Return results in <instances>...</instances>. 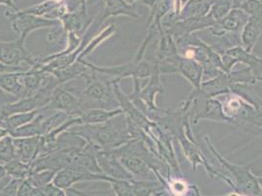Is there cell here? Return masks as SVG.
<instances>
[{"label":"cell","instance_id":"obj_41","mask_svg":"<svg viewBox=\"0 0 262 196\" xmlns=\"http://www.w3.org/2000/svg\"><path fill=\"white\" fill-rule=\"evenodd\" d=\"M129 4H135L137 1H143V0H125Z\"/></svg>","mask_w":262,"mask_h":196},{"label":"cell","instance_id":"obj_12","mask_svg":"<svg viewBox=\"0 0 262 196\" xmlns=\"http://www.w3.org/2000/svg\"><path fill=\"white\" fill-rule=\"evenodd\" d=\"M123 114L121 108L106 110L100 107L89 108L84 110L78 117L80 120V126L82 125H100L107 123L110 120Z\"/></svg>","mask_w":262,"mask_h":196},{"label":"cell","instance_id":"obj_19","mask_svg":"<svg viewBox=\"0 0 262 196\" xmlns=\"http://www.w3.org/2000/svg\"><path fill=\"white\" fill-rule=\"evenodd\" d=\"M120 163L123 165V167L126 169L128 173H130L133 177H141L146 178L150 174L152 167L150 164L147 163L144 159H141L136 156H128L124 155L119 158Z\"/></svg>","mask_w":262,"mask_h":196},{"label":"cell","instance_id":"obj_40","mask_svg":"<svg viewBox=\"0 0 262 196\" xmlns=\"http://www.w3.org/2000/svg\"><path fill=\"white\" fill-rule=\"evenodd\" d=\"M244 1H246V0H234V8H235L236 6H238L242 2H244Z\"/></svg>","mask_w":262,"mask_h":196},{"label":"cell","instance_id":"obj_16","mask_svg":"<svg viewBox=\"0 0 262 196\" xmlns=\"http://www.w3.org/2000/svg\"><path fill=\"white\" fill-rule=\"evenodd\" d=\"M90 73H91V69L83 65L81 62L77 61L73 65L69 66L65 69L56 70V71L51 72L50 75L54 76L61 87L62 85H64L68 82H71L75 79H79V77L86 79Z\"/></svg>","mask_w":262,"mask_h":196},{"label":"cell","instance_id":"obj_14","mask_svg":"<svg viewBox=\"0 0 262 196\" xmlns=\"http://www.w3.org/2000/svg\"><path fill=\"white\" fill-rule=\"evenodd\" d=\"M250 16L239 8H233L231 11L213 27L222 29V32H237L249 22Z\"/></svg>","mask_w":262,"mask_h":196},{"label":"cell","instance_id":"obj_9","mask_svg":"<svg viewBox=\"0 0 262 196\" xmlns=\"http://www.w3.org/2000/svg\"><path fill=\"white\" fill-rule=\"evenodd\" d=\"M15 158L31 164L40 155L44 146L43 135L33 138H13Z\"/></svg>","mask_w":262,"mask_h":196},{"label":"cell","instance_id":"obj_35","mask_svg":"<svg viewBox=\"0 0 262 196\" xmlns=\"http://www.w3.org/2000/svg\"><path fill=\"white\" fill-rule=\"evenodd\" d=\"M86 1L88 0H68V6H69L70 11L77 10V8H79V7L88 8Z\"/></svg>","mask_w":262,"mask_h":196},{"label":"cell","instance_id":"obj_18","mask_svg":"<svg viewBox=\"0 0 262 196\" xmlns=\"http://www.w3.org/2000/svg\"><path fill=\"white\" fill-rule=\"evenodd\" d=\"M21 73H10L0 75V89L14 97H26L27 92L20 82Z\"/></svg>","mask_w":262,"mask_h":196},{"label":"cell","instance_id":"obj_24","mask_svg":"<svg viewBox=\"0 0 262 196\" xmlns=\"http://www.w3.org/2000/svg\"><path fill=\"white\" fill-rule=\"evenodd\" d=\"M7 175L12 179L26 180L31 174V165L24 163L21 160L14 158L10 162L4 165Z\"/></svg>","mask_w":262,"mask_h":196},{"label":"cell","instance_id":"obj_32","mask_svg":"<svg viewBox=\"0 0 262 196\" xmlns=\"http://www.w3.org/2000/svg\"><path fill=\"white\" fill-rule=\"evenodd\" d=\"M45 196H67L65 189L60 188L51 183L41 189Z\"/></svg>","mask_w":262,"mask_h":196},{"label":"cell","instance_id":"obj_4","mask_svg":"<svg viewBox=\"0 0 262 196\" xmlns=\"http://www.w3.org/2000/svg\"><path fill=\"white\" fill-rule=\"evenodd\" d=\"M208 146L214 152V155L219 158L220 163L222 164L231 174H233L235 180V187L236 191L247 194L250 196H258L261 192V183L258 178H256L252 174L251 170L247 167L237 166L229 163L227 160H225L219 152H216L211 144L208 142Z\"/></svg>","mask_w":262,"mask_h":196},{"label":"cell","instance_id":"obj_1","mask_svg":"<svg viewBox=\"0 0 262 196\" xmlns=\"http://www.w3.org/2000/svg\"><path fill=\"white\" fill-rule=\"evenodd\" d=\"M116 118L100 125L77 126V131L73 129L69 131L82 136L99 150L116 149L129 142L131 136L128 124L125 126L124 121L120 122Z\"/></svg>","mask_w":262,"mask_h":196},{"label":"cell","instance_id":"obj_15","mask_svg":"<svg viewBox=\"0 0 262 196\" xmlns=\"http://www.w3.org/2000/svg\"><path fill=\"white\" fill-rule=\"evenodd\" d=\"M48 75L49 74L38 68H31L26 72H22L20 74V82L26 89L27 96H32L35 94L42 86Z\"/></svg>","mask_w":262,"mask_h":196},{"label":"cell","instance_id":"obj_25","mask_svg":"<svg viewBox=\"0 0 262 196\" xmlns=\"http://www.w3.org/2000/svg\"><path fill=\"white\" fill-rule=\"evenodd\" d=\"M234 8V0H214L208 15L217 23L222 20Z\"/></svg>","mask_w":262,"mask_h":196},{"label":"cell","instance_id":"obj_8","mask_svg":"<svg viewBox=\"0 0 262 196\" xmlns=\"http://www.w3.org/2000/svg\"><path fill=\"white\" fill-rule=\"evenodd\" d=\"M103 1L105 5L104 9L99 13L91 23V26L97 29V31H99L101 26L106 22V20L110 17L127 16L131 18H139L135 5L127 3L125 0H103Z\"/></svg>","mask_w":262,"mask_h":196},{"label":"cell","instance_id":"obj_20","mask_svg":"<svg viewBox=\"0 0 262 196\" xmlns=\"http://www.w3.org/2000/svg\"><path fill=\"white\" fill-rule=\"evenodd\" d=\"M41 111L42 109L34 110L32 112L15 114L9 117L3 118L2 120H0V127L7 129L10 132L13 130L21 128L23 126L31 123Z\"/></svg>","mask_w":262,"mask_h":196},{"label":"cell","instance_id":"obj_33","mask_svg":"<svg viewBox=\"0 0 262 196\" xmlns=\"http://www.w3.org/2000/svg\"><path fill=\"white\" fill-rule=\"evenodd\" d=\"M29 69L20 66H11L4 64L2 62H0V75L3 74H10V73H22V72H26Z\"/></svg>","mask_w":262,"mask_h":196},{"label":"cell","instance_id":"obj_28","mask_svg":"<svg viewBox=\"0 0 262 196\" xmlns=\"http://www.w3.org/2000/svg\"><path fill=\"white\" fill-rule=\"evenodd\" d=\"M235 8L246 12L250 17H255L262 20V0H246Z\"/></svg>","mask_w":262,"mask_h":196},{"label":"cell","instance_id":"obj_13","mask_svg":"<svg viewBox=\"0 0 262 196\" xmlns=\"http://www.w3.org/2000/svg\"><path fill=\"white\" fill-rule=\"evenodd\" d=\"M86 87L81 93V98L93 102H103L108 100V88L96 76V72L91 70V73L85 79Z\"/></svg>","mask_w":262,"mask_h":196},{"label":"cell","instance_id":"obj_39","mask_svg":"<svg viewBox=\"0 0 262 196\" xmlns=\"http://www.w3.org/2000/svg\"><path fill=\"white\" fill-rule=\"evenodd\" d=\"M7 135H10V134H9V131H8L7 129H5V128L0 127V141H1L3 138L7 136Z\"/></svg>","mask_w":262,"mask_h":196},{"label":"cell","instance_id":"obj_27","mask_svg":"<svg viewBox=\"0 0 262 196\" xmlns=\"http://www.w3.org/2000/svg\"><path fill=\"white\" fill-rule=\"evenodd\" d=\"M15 158V150L13 144V138L11 135H7L0 141V164L10 162Z\"/></svg>","mask_w":262,"mask_h":196},{"label":"cell","instance_id":"obj_23","mask_svg":"<svg viewBox=\"0 0 262 196\" xmlns=\"http://www.w3.org/2000/svg\"><path fill=\"white\" fill-rule=\"evenodd\" d=\"M133 191L136 196H152L163 194V185L155 182L147 181H130Z\"/></svg>","mask_w":262,"mask_h":196},{"label":"cell","instance_id":"obj_17","mask_svg":"<svg viewBox=\"0 0 262 196\" xmlns=\"http://www.w3.org/2000/svg\"><path fill=\"white\" fill-rule=\"evenodd\" d=\"M261 35L262 20L255 17H250L249 22L245 25L242 31V42L248 52H251Z\"/></svg>","mask_w":262,"mask_h":196},{"label":"cell","instance_id":"obj_11","mask_svg":"<svg viewBox=\"0 0 262 196\" xmlns=\"http://www.w3.org/2000/svg\"><path fill=\"white\" fill-rule=\"evenodd\" d=\"M59 21L64 33H77L84 35L93 19L89 17L88 8L79 7L77 10L68 12Z\"/></svg>","mask_w":262,"mask_h":196},{"label":"cell","instance_id":"obj_38","mask_svg":"<svg viewBox=\"0 0 262 196\" xmlns=\"http://www.w3.org/2000/svg\"><path fill=\"white\" fill-rule=\"evenodd\" d=\"M6 175H7V173H6V170H5L4 165L0 164V184H1V182L6 178Z\"/></svg>","mask_w":262,"mask_h":196},{"label":"cell","instance_id":"obj_21","mask_svg":"<svg viewBox=\"0 0 262 196\" xmlns=\"http://www.w3.org/2000/svg\"><path fill=\"white\" fill-rule=\"evenodd\" d=\"M179 70L183 74V76H186L193 84V86L196 87V90H199L201 87V79L203 73L202 67L198 65L193 60L185 58L180 59Z\"/></svg>","mask_w":262,"mask_h":196},{"label":"cell","instance_id":"obj_30","mask_svg":"<svg viewBox=\"0 0 262 196\" xmlns=\"http://www.w3.org/2000/svg\"><path fill=\"white\" fill-rule=\"evenodd\" d=\"M165 185L168 186L169 192L174 196H185L189 190L188 184L180 179H170Z\"/></svg>","mask_w":262,"mask_h":196},{"label":"cell","instance_id":"obj_26","mask_svg":"<svg viewBox=\"0 0 262 196\" xmlns=\"http://www.w3.org/2000/svg\"><path fill=\"white\" fill-rule=\"evenodd\" d=\"M56 173L57 172L52 170H41L37 172H33L28 177V180L34 188L42 189L46 185L53 183Z\"/></svg>","mask_w":262,"mask_h":196},{"label":"cell","instance_id":"obj_7","mask_svg":"<svg viewBox=\"0 0 262 196\" xmlns=\"http://www.w3.org/2000/svg\"><path fill=\"white\" fill-rule=\"evenodd\" d=\"M84 104L86 103L82 98L59 87L55 89L49 104L42 110H56L65 113L69 117H78L85 110Z\"/></svg>","mask_w":262,"mask_h":196},{"label":"cell","instance_id":"obj_5","mask_svg":"<svg viewBox=\"0 0 262 196\" xmlns=\"http://www.w3.org/2000/svg\"><path fill=\"white\" fill-rule=\"evenodd\" d=\"M112 178L105 174H95L86 170L85 168L72 164L64 169L58 171L55 174L53 184L56 186L69 190L72 186L81 182H106L110 183Z\"/></svg>","mask_w":262,"mask_h":196},{"label":"cell","instance_id":"obj_2","mask_svg":"<svg viewBox=\"0 0 262 196\" xmlns=\"http://www.w3.org/2000/svg\"><path fill=\"white\" fill-rule=\"evenodd\" d=\"M151 40V36L148 35L147 40L143 44L142 47L139 49L136 57L128 63L121 64L118 66H98L88 62L85 60H79L83 65L86 66L89 69L95 71L96 73H100L107 76H115L116 80L120 81L121 79L132 76L133 79H145L148 76H152L155 72L159 69L158 64H153L149 61L143 60V54L146 45H148Z\"/></svg>","mask_w":262,"mask_h":196},{"label":"cell","instance_id":"obj_22","mask_svg":"<svg viewBox=\"0 0 262 196\" xmlns=\"http://www.w3.org/2000/svg\"><path fill=\"white\" fill-rule=\"evenodd\" d=\"M117 32V29H116V26L114 24H111L108 27H106L104 30L101 31V33L99 32L89 43L88 45L85 46V48L83 49V51L81 52V54L79 55L78 57V60H84L85 57H88V55L91 54L99 45L103 44L106 40H108L109 37H111L114 33Z\"/></svg>","mask_w":262,"mask_h":196},{"label":"cell","instance_id":"obj_31","mask_svg":"<svg viewBox=\"0 0 262 196\" xmlns=\"http://www.w3.org/2000/svg\"><path fill=\"white\" fill-rule=\"evenodd\" d=\"M24 180L11 179L6 185H0V196H17L19 187Z\"/></svg>","mask_w":262,"mask_h":196},{"label":"cell","instance_id":"obj_36","mask_svg":"<svg viewBox=\"0 0 262 196\" xmlns=\"http://www.w3.org/2000/svg\"><path fill=\"white\" fill-rule=\"evenodd\" d=\"M69 191L75 193L77 196H117L115 194L113 189L111 191H101V193L98 194V195H92V194H89V193H86V192H82L80 190H77V189H74V188L69 189Z\"/></svg>","mask_w":262,"mask_h":196},{"label":"cell","instance_id":"obj_29","mask_svg":"<svg viewBox=\"0 0 262 196\" xmlns=\"http://www.w3.org/2000/svg\"><path fill=\"white\" fill-rule=\"evenodd\" d=\"M109 184L117 196H136L133 191L130 181L112 179Z\"/></svg>","mask_w":262,"mask_h":196},{"label":"cell","instance_id":"obj_10","mask_svg":"<svg viewBox=\"0 0 262 196\" xmlns=\"http://www.w3.org/2000/svg\"><path fill=\"white\" fill-rule=\"evenodd\" d=\"M96 158L103 174L116 180H133V175L126 171L123 165L120 163V159L108 150H97Z\"/></svg>","mask_w":262,"mask_h":196},{"label":"cell","instance_id":"obj_3","mask_svg":"<svg viewBox=\"0 0 262 196\" xmlns=\"http://www.w3.org/2000/svg\"><path fill=\"white\" fill-rule=\"evenodd\" d=\"M12 24V29L19 35V38L26 43L28 35L36 30L44 28H56L61 25L58 20H50L43 17L34 16L32 14L25 13L23 10L12 11L8 10L5 13Z\"/></svg>","mask_w":262,"mask_h":196},{"label":"cell","instance_id":"obj_37","mask_svg":"<svg viewBox=\"0 0 262 196\" xmlns=\"http://www.w3.org/2000/svg\"><path fill=\"white\" fill-rule=\"evenodd\" d=\"M0 5H5L12 11H19V7L15 4L14 0H0Z\"/></svg>","mask_w":262,"mask_h":196},{"label":"cell","instance_id":"obj_34","mask_svg":"<svg viewBox=\"0 0 262 196\" xmlns=\"http://www.w3.org/2000/svg\"><path fill=\"white\" fill-rule=\"evenodd\" d=\"M33 189L34 187L29 182V180L26 179L23 181L22 184L20 185L17 196H31L33 193Z\"/></svg>","mask_w":262,"mask_h":196},{"label":"cell","instance_id":"obj_42","mask_svg":"<svg viewBox=\"0 0 262 196\" xmlns=\"http://www.w3.org/2000/svg\"><path fill=\"white\" fill-rule=\"evenodd\" d=\"M206 106H207V109H209V102H208V103L206 104ZM209 113H210L211 115H213V114H212V113H213V109L210 110V111H209Z\"/></svg>","mask_w":262,"mask_h":196},{"label":"cell","instance_id":"obj_6","mask_svg":"<svg viewBox=\"0 0 262 196\" xmlns=\"http://www.w3.org/2000/svg\"><path fill=\"white\" fill-rule=\"evenodd\" d=\"M0 62L11 66L27 63L33 68L38 64L39 58L31 54L25 46V42L17 38L11 42L0 41Z\"/></svg>","mask_w":262,"mask_h":196}]
</instances>
